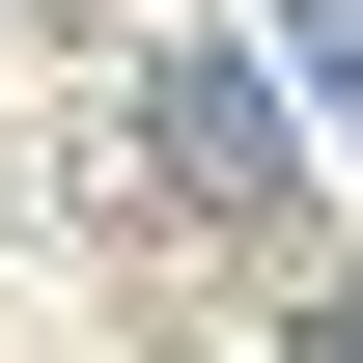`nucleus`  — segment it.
I'll return each instance as SVG.
<instances>
[{
  "label": "nucleus",
  "mask_w": 363,
  "mask_h": 363,
  "mask_svg": "<svg viewBox=\"0 0 363 363\" xmlns=\"http://www.w3.org/2000/svg\"><path fill=\"white\" fill-rule=\"evenodd\" d=\"M308 56H335V84H363V0H308Z\"/></svg>",
  "instance_id": "f03ea898"
},
{
  "label": "nucleus",
  "mask_w": 363,
  "mask_h": 363,
  "mask_svg": "<svg viewBox=\"0 0 363 363\" xmlns=\"http://www.w3.org/2000/svg\"><path fill=\"white\" fill-rule=\"evenodd\" d=\"M168 168H196V196H279V84H224V56H196V84H168Z\"/></svg>",
  "instance_id": "f257e3e1"
}]
</instances>
